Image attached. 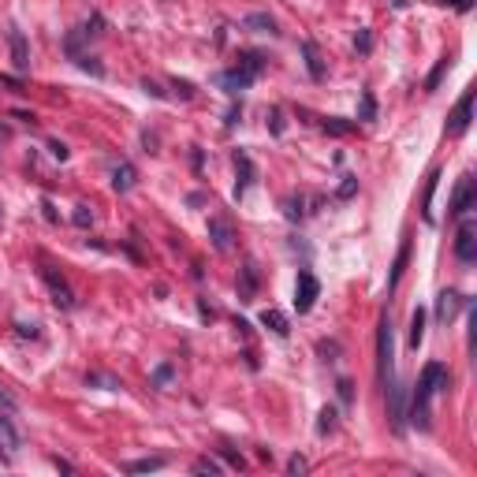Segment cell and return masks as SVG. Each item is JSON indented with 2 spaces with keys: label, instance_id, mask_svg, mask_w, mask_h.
Masks as SVG:
<instances>
[{
  "label": "cell",
  "instance_id": "cell-1",
  "mask_svg": "<svg viewBox=\"0 0 477 477\" xmlns=\"http://www.w3.org/2000/svg\"><path fill=\"white\" fill-rule=\"evenodd\" d=\"M448 381L451 377L440 362H429L425 370H421V381L414 388V399H410V418H414L421 429H429V403H432V395H437L440 388H448Z\"/></svg>",
  "mask_w": 477,
  "mask_h": 477
},
{
  "label": "cell",
  "instance_id": "cell-2",
  "mask_svg": "<svg viewBox=\"0 0 477 477\" xmlns=\"http://www.w3.org/2000/svg\"><path fill=\"white\" fill-rule=\"evenodd\" d=\"M377 373H381V381L395 377V343H392V321L388 317H381V324H377Z\"/></svg>",
  "mask_w": 477,
  "mask_h": 477
},
{
  "label": "cell",
  "instance_id": "cell-3",
  "mask_svg": "<svg viewBox=\"0 0 477 477\" xmlns=\"http://www.w3.org/2000/svg\"><path fill=\"white\" fill-rule=\"evenodd\" d=\"M317 295H321L317 276H313L310 268H302V273H298V284H295V310H298V313H310L313 302H317Z\"/></svg>",
  "mask_w": 477,
  "mask_h": 477
},
{
  "label": "cell",
  "instance_id": "cell-4",
  "mask_svg": "<svg viewBox=\"0 0 477 477\" xmlns=\"http://www.w3.org/2000/svg\"><path fill=\"white\" fill-rule=\"evenodd\" d=\"M388 384V418H392V425H395V432H403L407 429V403H403V384L395 381H384Z\"/></svg>",
  "mask_w": 477,
  "mask_h": 477
},
{
  "label": "cell",
  "instance_id": "cell-5",
  "mask_svg": "<svg viewBox=\"0 0 477 477\" xmlns=\"http://www.w3.org/2000/svg\"><path fill=\"white\" fill-rule=\"evenodd\" d=\"M470 119H474V90H466L455 105V112L448 116V135H462L470 127Z\"/></svg>",
  "mask_w": 477,
  "mask_h": 477
},
{
  "label": "cell",
  "instance_id": "cell-6",
  "mask_svg": "<svg viewBox=\"0 0 477 477\" xmlns=\"http://www.w3.org/2000/svg\"><path fill=\"white\" fill-rule=\"evenodd\" d=\"M455 257H459L462 265H470L474 257H477V227L466 220L459 227V235H455Z\"/></svg>",
  "mask_w": 477,
  "mask_h": 477
},
{
  "label": "cell",
  "instance_id": "cell-7",
  "mask_svg": "<svg viewBox=\"0 0 477 477\" xmlns=\"http://www.w3.org/2000/svg\"><path fill=\"white\" fill-rule=\"evenodd\" d=\"M41 280L49 284V291H52V302H56L60 310H75V295H71V287L63 284V276H56V273H52V268L45 265V268H41Z\"/></svg>",
  "mask_w": 477,
  "mask_h": 477
},
{
  "label": "cell",
  "instance_id": "cell-8",
  "mask_svg": "<svg viewBox=\"0 0 477 477\" xmlns=\"http://www.w3.org/2000/svg\"><path fill=\"white\" fill-rule=\"evenodd\" d=\"M257 284H262V273H257L254 262H246L243 268H238V298L254 302L257 298Z\"/></svg>",
  "mask_w": 477,
  "mask_h": 477
},
{
  "label": "cell",
  "instance_id": "cell-9",
  "mask_svg": "<svg viewBox=\"0 0 477 477\" xmlns=\"http://www.w3.org/2000/svg\"><path fill=\"white\" fill-rule=\"evenodd\" d=\"M209 238H213V246L220 254H227L235 246V232H232V224H227L224 216H213V220H209Z\"/></svg>",
  "mask_w": 477,
  "mask_h": 477
},
{
  "label": "cell",
  "instance_id": "cell-10",
  "mask_svg": "<svg viewBox=\"0 0 477 477\" xmlns=\"http://www.w3.org/2000/svg\"><path fill=\"white\" fill-rule=\"evenodd\" d=\"M8 45H12L15 71H26V68H30V45H26V38H23V30H19V26L8 30Z\"/></svg>",
  "mask_w": 477,
  "mask_h": 477
},
{
  "label": "cell",
  "instance_id": "cell-11",
  "mask_svg": "<svg viewBox=\"0 0 477 477\" xmlns=\"http://www.w3.org/2000/svg\"><path fill=\"white\" fill-rule=\"evenodd\" d=\"M254 79H257V75H254V71H246L243 63H238V68H232V71H224V75H220V86H224L227 93H238V90H246V86H250Z\"/></svg>",
  "mask_w": 477,
  "mask_h": 477
},
{
  "label": "cell",
  "instance_id": "cell-12",
  "mask_svg": "<svg viewBox=\"0 0 477 477\" xmlns=\"http://www.w3.org/2000/svg\"><path fill=\"white\" fill-rule=\"evenodd\" d=\"M470 202H474V179L470 176H462L459 179V187H455V198H451V216H462L466 209H470Z\"/></svg>",
  "mask_w": 477,
  "mask_h": 477
},
{
  "label": "cell",
  "instance_id": "cell-13",
  "mask_svg": "<svg viewBox=\"0 0 477 477\" xmlns=\"http://www.w3.org/2000/svg\"><path fill=\"white\" fill-rule=\"evenodd\" d=\"M235 168H238V179H235V198H243L246 187L254 183V160L246 153H235Z\"/></svg>",
  "mask_w": 477,
  "mask_h": 477
},
{
  "label": "cell",
  "instance_id": "cell-14",
  "mask_svg": "<svg viewBox=\"0 0 477 477\" xmlns=\"http://www.w3.org/2000/svg\"><path fill=\"white\" fill-rule=\"evenodd\" d=\"M407 262H410V238H403V243H399V254H395L392 276H388V291H395V284L403 280V273H407Z\"/></svg>",
  "mask_w": 477,
  "mask_h": 477
},
{
  "label": "cell",
  "instance_id": "cell-15",
  "mask_svg": "<svg viewBox=\"0 0 477 477\" xmlns=\"http://www.w3.org/2000/svg\"><path fill=\"white\" fill-rule=\"evenodd\" d=\"M135 179H138V172H135V165H116V172H112V190H119V194H127L135 187Z\"/></svg>",
  "mask_w": 477,
  "mask_h": 477
},
{
  "label": "cell",
  "instance_id": "cell-16",
  "mask_svg": "<svg viewBox=\"0 0 477 477\" xmlns=\"http://www.w3.org/2000/svg\"><path fill=\"white\" fill-rule=\"evenodd\" d=\"M459 295H455V291H440V298H437V317L448 324L451 317H455V310H459Z\"/></svg>",
  "mask_w": 477,
  "mask_h": 477
},
{
  "label": "cell",
  "instance_id": "cell-17",
  "mask_svg": "<svg viewBox=\"0 0 477 477\" xmlns=\"http://www.w3.org/2000/svg\"><path fill=\"white\" fill-rule=\"evenodd\" d=\"M302 56H306V68H310L313 79H324V63H321V52L313 41H302Z\"/></svg>",
  "mask_w": 477,
  "mask_h": 477
},
{
  "label": "cell",
  "instance_id": "cell-18",
  "mask_svg": "<svg viewBox=\"0 0 477 477\" xmlns=\"http://www.w3.org/2000/svg\"><path fill=\"white\" fill-rule=\"evenodd\" d=\"M440 187V172H432L429 183H425V194H421V216H425V224H432V194Z\"/></svg>",
  "mask_w": 477,
  "mask_h": 477
},
{
  "label": "cell",
  "instance_id": "cell-19",
  "mask_svg": "<svg viewBox=\"0 0 477 477\" xmlns=\"http://www.w3.org/2000/svg\"><path fill=\"white\" fill-rule=\"evenodd\" d=\"M262 324H265V328H273L276 335H287V332H291V324H287V317H284L280 310H265V313H262Z\"/></svg>",
  "mask_w": 477,
  "mask_h": 477
},
{
  "label": "cell",
  "instance_id": "cell-20",
  "mask_svg": "<svg viewBox=\"0 0 477 477\" xmlns=\"http://www.w3.org/2000/svg\"><path fill=\"white\" fill-rule=\"evenodd\" d=\"M421 340H425V310L418 306V310H414V317H410V347L418 351Z\"/></svg>",
  "mask_w": 477,
  "mask_h": 477
},
{
  "label": "cell",
  "instance_id": "cell-21",
  "mask_svg": "<svg viewBox=\"0 0 477 477\" xmlns=\"http://www.w3.org/2000/svg\"><path fill=\"white\" fill-rule=\"evenodd\" d=\"M448 68H451V60H448V56H444V60H437V68H432V71H429V79H425V93H432V90H437V86H440V79H444V75H448Z\"/></svg>",
  "mask_w": 477,
  "mask_h": 477
},
{
  "label": "cell",
  "instance_id": "cell-22",
  "mask_svg": "<svg viewBox=\"0 0 477 477\" xmlns=\"http://www.w3.org/2000/svg\"><path fill=\"white\" fill-rule=\"evenodd\" d=\"M324 131H328V135H354L358 123H347V119H340V116H328V119H324Z\"/></svg>",
  "mask_w": 477,
  "mask_h": 477
},
{
  "label": "cell",
  "instance_id": "cell-23",
  "mask_svg": "<svg viewBox=\"0 0 477 477\" xmlns=\"http://www.w3.org/2000/svg\"><path fill=\"white\" fill-rule=\"evenodd\" d=\"M246 26L265 30V34H276V19H273V15H265V12H254L250 19H246Z\"/></svg>",
  "mask_w": 477,
  "mask_h": 477
},
{
  "label": "cell",
  "instance_id": "cell-24",
  "mask_svg": "<svg viewBox=\"0 0 477 477\" xmlns=\"http://www.w3.org/2000/svg\"><path fill=\"white\" fill-rule=\"evenodd\" d=\"M0 440H4L8 444V451H19V432L12 429V421H8V418H0Z\"/></svg>",
  "mask_w": 477,
  "mask_h": 477
},
{
  "label": "cell",
  "instance_id": "cell-25",
  "mask_svg": "<svg viewBox=\"0 0 477 477\" xmlns=\"http://www.w3.org/2000/svg\"><path fill=\"white\" fill-rule=\"evenodd\" d=\"M160 466H165V459H138V462L127 466V474H153Z\"/></svg>",
  "mask_w": 477,
  "mask_h": 477
},
{
  "label": "cell",
  "instance_id": "cell-26",
  "mask_svg": "<svg viewBox=\"0 0 477 477\" xmlns=\"http://www.w3.org/2000/svg\"><path fill=\"white\" fill-rule=\"evenodd\" d=\"M238 63H243L246 71L262 75V68H265V56H262V52H243V56H238Z\"/></svg>",
  "mask_w": 477,
  "mask_h": 477
},
{
  "label": "cell",
  "instance_id": "cell-27",
  "mask_svg": "<svg viewBox=\"0 0 477 477\" xmlns=\"http://www.w3.org/2000/svg\"><path fill=\"white\" fill-rule=\"evenodd\" d=\"M332 429H335V407H324L321 421H317V432H332Z\"/></svg>",
  "mask_w": 477,
  "mask_h": 477
},
{
  "label": "cell",
  "instance_id": "cell-28",
  "mask_svg": "<svg viewBox=\"0 0 477 477\" xmlns=\"http://www.w3.org/2000/svg\"><path fill=\"white\" fill-rule=\"evenodd\" d=\"M0 410H4V414H12V410H19V399L8 392L4 384H0Z\"/></svg>",
  "mask_w": 477,
  "mask_h": 477
},
{
  "label": "cell",
  "instance_id": "cell-29",
  "mask_svg": "<svg viewBox=\"0 0 477 477\" xmlns=\"http://www.w3.org/2000/svg\"><path fill=\"white\" fill-rule=\"evenodd\" d=\"M75 224H79V227H90V224H93L90 205H75Z\"/></svg>",
  "mask_w": 477,
  "mask_h": 477
},
{
  "label": "cell",
  "instance_id": "cell-30",
  "mask_svg": "<svg viewBox=\"0 0 477 477\" xmlns=\"http://www.w3.org/2000/svg\"><path fill=\"white\" fill-rule=\"evenodd\" d=\"M194 470H198V474H220L224 466L216 462V459H198V462H194Z\"/></svg>",
  "mask_w": 477,
  "mask_h": 477
},
{
  "label": "cell",
  "instance_id": "cell-31",
  "mask_svg": "<svg viewBox=\"0 0 477 477\" xmlns=\"http://www.w3.org/2000/svg\"><path fill=\"white\" fill-rule=\"evenodd\" d=\"M373 116H377V101H373V93L365 90L362 93V119H373Z\"/></svg>",
  "mask_w": 477,
  "mask_h": 477
},
{
  "label": "cell",
  "instance_id": "cell-32",
  "mask_svg": "<svg viewBox=\"0 0 477 477\" xmlns=\"http://www.w3.org/2000/svg\"><path fill=\"white\" fill-rule=\"evenodd\" d=\"M354 190H358V179L354 176H343V183H340V190H335V194H340V198H351Z\"/></svg>",
  "mask_w": 477,
  "mask_h": 477
},
{
  "label": "cell",
  "instance_id": "cell-33",
  "mask_svg": "<svg viewBox=\"0 0 477 477\" xmlns=\"http://www.w3.org/2000/svg\"><path fill=\"white\" fill-rule=\"evenodd\" d=\"M172 373H176V370H172V365H160V370L153 373V384H157V388H165V384L172 381Z\"/></svg>",
  "mask_w": 477,
  "mask_h": 477
},
{
  "label": "cell",
  "instance_id": "cell-34",
  "mask_svg": "<svg viewBox=\"0 0 477 477\" xmlns=\"http://www.w3.org/2000/svg\"><path fill=\"white\" fill-rule=\"evenodd\" d=\"M306 459H302V455H291V462H287V474H306Z\"/></svg>",
  "mask_w": 477,
  "mask_h": 477
},
{
  "label": "cell",
  "instance_id": "cell-35",
  "mask_svg": "<svg viewBox=\"0 0 477 477\" xmlns=\"http://www.w3.org/2000/svg\"><path fill=\"white\" fill-rule=\"evenodd\" d=\"M172 86H176V93L183 97V101H190V97H194V86H190V82H183V79H176V82H172Z\"/></svg>",
  "mask_w": 477,
  "mask_h": 477
},
{
  "label": "cell",
  "instance_id": "cell-36",
  "mask_svg": "<svg viewBox=\"0 0 477 477\" xmlns=\"http://www.w3.org/2000/svg\"><path fill=\"white\" fill-rule=\"evenodd\" d=\"M302 216V198H287V220H298Z\"/></svg>",
  "mask_w": 477,
  "mask_h": 477
},
{
  "label": "cell",
  "instance_id": "cell-37",
  "mask_svg": "<svg viewBox=\"0 0 477 477\" xmlns=\"http://www.w3.org/2000/svg\"><path fill=\"white\" fill-rule=\"evenodd\" d=\"M49 153L56 157V160H68V146H63V142H49Z\"/></svg>",
  "mask_w": 477,
  "mask_h": 477
},
{
  "label": "cell",
  "instance_id": "cell-38",
  "mask_svg": "<svg viewBox=\"0 0 477 477\" xmlns=\"http://www.w3.org/2000/svg\"><path fill=\"white\" fill-rule=\"evenodd\" d=\"M358 49H362V52H370V49H373V38H370V30H362V34H358Z\"/></svg>",
  "mask_w": 477,
  "mask_h": 477
},
{
  "label": "cell",
  "instance_id": "cell-39",
  "mask_svg": "<svg viewBox=\"0 0 477 477\" xmlns=\"http://www.w3.org/2000/svg\"><path fill=\"white\" fill-rule=\"evenodd\" d=\"M142 90H146V93H153V97H165V90H160V86H157V82H149V79L142 82Z\"/></svg>",
  "mask_w": 477,
  "mask_h": 477
},
{
  "label": "cell",
  "instance_id": "cell-40",
  "mask_svg": "<svg viewBox=\"0 0 477 477\" xmlns=\"http://www.w3.org/2000/svg\"><path fill=\"white\" fill-rule=\"evenodd\" d=\"M15 328H19V335H38V328H34V324H23V321H19Z\"/></svg>",
  "mask_w": 477,
  "mask_h": 477
},
{
  "label": "cell",
  "instance_id": "cell-41",
  "mask_svg": "<svg viewBox=\"0 0 477 477\" xmlns=\"http://www.w3.org/2000/svg\"><path fill=\"white\" fill-rule=\"evenodd\" d=\"M340 399H343V403H351V384H347V381H340Z\"/></svg>",
  "mask_w": 477,
  "mask_h": 477
}]
</instances>
